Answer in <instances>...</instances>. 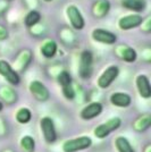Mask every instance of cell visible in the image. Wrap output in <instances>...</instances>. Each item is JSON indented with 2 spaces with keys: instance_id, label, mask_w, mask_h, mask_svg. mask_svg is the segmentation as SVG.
<instances>
[{
  "instance_id": "5",
  "label": "cell",
  "mask_w": 151,
  "mask_h": 152,
  "mask_svg": "<svg viewBox=\"0 0 151 152\" xmlns=\"http://www.w3.org/2000/svg\"><path fill=\"white\" fill-rule=\"evenodd\" d=\"M41 131L43 134V137L47 143H54L57 140V133L54 121L50 117H43L41 119Z\"/></svg>"
},
{
  "instance_id": "10",
  "label": "cell",
  "mask_w": 151,
  "mask_h": 152,
  "mask_svg": "<svg viewBox=\"0 0 151 152\" xmlns=\"http://www.w3.org/2000/svg\"><path fill=\"white\" fill-rule=\"evenodd\" d=\"M92 38L97 42H100V43H105V45H113L116 42V35L111 33V32L107 31V30H103V28H97L92 33Z\"/></svg>"
},
{
  "instance_id": "12",
  "label": "cell",
  "mask_w": 151,
  "mask_h": 152,
  "mask_svg": "<svg viewBox=\"0 0 151 152\" xmlns=\"http://www.w3.org/2000/svg\"><path fill=\"white\" fill-rule=\"evenodd\" d=\"M101 113H102V104L99 102H92L86 107L83 108V110L81 111V117L82 119L89 121V119L98 117Z\"/></svg>"
},
{
  "instance_id": "22",
  "label": "cell",
  "mask_w": 151,
  "mask_h": 152,
  "mask_svg": "<svg viewBox=\"0 0 151 152\" xmlns=\"http://www.w3.org/2000/svg\"><path fill=\"white\" fill-rule=\"evenodd\" d=\"M57 52V43L55 41H47L42 48H41V53L45 58H51L55 56Z\"/></svg>"
},
{
  "instance_id": "11",
  "label": "cell",
  "mask_w": 151,
  "mask_h": 152,
  "mask_svg": "<svg viewBox=\"0 0 151 152\" xmlns=\"http://www.w3.org/2000/svg\"><path fill=\"white\" fill-rule=\"evenodd\" d=\"M67 16L70 20L72 26L75 30H82L84 27V18L80 13L78 8H76L75 6H69L67 8Z\"/></svg>"
},
{
  "instance_id": "27",
  "label": "cell",
  "mask_w": 151,
  "mask_h": 152,
  "mask_svg": "<svg viewBox=\"0 0 151 152\" xmlns=\"http://www.w3.org/2000/svg\"><path fill=\"white\" fill-rule=\"evenodd\" d=\"M63 89V94L65 95V98L66 99H68V100H72V99H74L75 98V90L74 88L69 84V85H66V86H63L62 88Z\"/></svg>"
},
{
  "instance_id": "14",
  "label": "cell",
  "mask_w": 151,
  "mask_h": 152,
  "mask_svg": "<svg viewBox=\"0 0 151 152\" xmlns=\"http://www.w3.org/2000/svg\"><path fill=\"white\" fill-rule=\"evenodd\" d=\"M151 126V115L143 114L139 116L135 121H133V129L138 133L145 132Z\"/></svg>"
},
{
  "instance_id": "34",
  "label": "cell",
  "mask_w": 151,
  "mask_h": 152,
  "mask_svg": "<svg viewBox=\"0 0 151 152\" xmlns=\"http://www.w3.org/2000/svg\"><path fill=\"white\" fill-rule=\"evenodd\" d=\"M2 108H4V106H2V102L0 101V111H1V110H2Z\"/></svg>"
},
{
  "instance_id": "33",
  "label": "cell",
  "mask_w": 151,
  "mask_h": 152,
  "mask_svg": "<svg viewBox=\"0 0 151 152\" xmlns=\"http://www.w3.org/2000/svg\"><path fill=\"white\" fill-rule=\"evenodd\" d=\"M2 152H13V151H12L10 149H6V150H4Z\"/></svg>"
},
{
  "instance_id": "20",
  "label": "cell",
  "mask_w": 151,
  "mask_h": 152,
  "mask_svg": "<svg viewBox=\"0 0 151 152\" xmlns=\"http://www.w3.org/2000/svg\"><path fill=\"white\" fill-rule=\"evenodd\" d=\"M19 145L23 152H34L35 150V141L30 135H25L21 139Z\"/></svg>"
},
{
  "instance_id": "21",
  "label": "cell",
  "mask_w": 151,
  "mask_h": 152,
  "mask_svg": "<svg viewBox=\"0 0 151 152\" xmlns=\"http://www.w3.org/2000/svg\"><path fill=\"white\" fill-rule=\"evenodd\" d=\"M123 6L134 12H141L145 8L144 0H123Z\"/></svg>"
},
{
  "instance_id": "28",
  "label": "cell",
  "mask_w": 151,
  "mask_h": 152,
  "mask_svg": "<svg viewBox=\"0 0 151 152\" xmlns=\"http://www.w3.org/2000/svg\"><path fill=\"white\" fill-rule=\"evenodd\" d=\"M141 28H142V31H144V32H150V30H151L150 16H148L147 19H143V20H142V23H141Z\"/></svg>"
},
{
  "instance_id": "29",
  "label": "cell",
  "mask_w": 151,
  "mask_h": 152,
  "mask_svg": "<svg viewBox=\"0 0 151 152\" xmlns=\"http://www.w3.org/2000/svg\"><path fill=\"white\" fill-rule=\"evenodd\" d=\"M7 133V125L2 118H0V136H4Z\"/></svg>"
},
{
  "instance_id": "1",
  "label": "cell",
  "mask_w": 151,
  "mask_h": 152,
  "mask_svg": "<svg viewBox=\"0 0 151 152\" xmlns=\"http://www.w3.org/2000/svg\"><path fill=\"white\" fill-rule=\"evenodd\" d=\"M92 144V140L89 136H80V137H75L66 141L63 144L64 152H77L82 151L90 148Z\"/></svg>"
},
{
  "instance_id": "35",
  "label": "cell",
  "mask_w": 151,
  "mask_h": 152,
  "mask_svg": "<svg viewBox=\"0 0 151 152\" xmlns=\"http://www.w3.org/2000/svg\"><path fill=\"white\" fill-rule=\"evenodd\" d=\"M44 1H47V2H49V1H52V0H44Z\"/></svg>"
},
{
  "instance_id": "16",
  "label": "cell",
  "mask_w": 151,
  "mask_h": 152,
  "mask_svg": "<svg viewBox=\"0 0 151 152\" xmlns=\"http://www.w3.org/2000/svg\"><path fill=\"white\" fill-rule=\"evenodd\" d=\"M136 86H138L139 93L142 98H150L151 95V88L150 82L148 80V77L145 75H139L136 77Z\"/></svg>"
},
{
  "instance_id": "26",
  "label": "cell",
  "mask_w": 151,
  "mask_h": 152,
  "mask_svg": "<svg viewBox=\"0 0 151 152\" xmlns=\"http://www.w3.org/2000/svg\"><path fill=\"white\" fill-rule=\"evenodd\" d=\"M62 33L63 34H59L60 35V38L63 39V41L65 42V43H72L73 41H74V39H75V37H74V34L70 32V30H67V28H64L63 31H62Z\"/></svg>"
},
{
  "instance_id": "9",
  "label": "cell",
  "mask_w": 151,
  "mask_h": 152,
  "mask_svg": "<svg viewBox=\"0 0 151 152\" xmlns=\"http://www.w3.org/2000/svg\"><path fill=\"white\" fill-rule=\"evenodd\" d=\"M115 55L127 63H133L136 60V51L127 45H118L115 48Z\"/></svg>"
},
{
  "instance_id": "32",
  "label": "cell",
  "mask_w": 151,
  "mask_h": 152,
  "mask_svg": "<svg viewBox=\"0 0 151 152\" xmlns=\"http://www.w3.org/2000/svg\"><path fill=\"white\" fill-rule=\"evenodd\" d=\"M143 152H151V144L150 143H148V144L143 148Z\"/></svg>"
},
{
  "instance_id": "25",
  "label": "cell",
  "mask_w": 151,
  "mask_h": 152,
  "mask_svg": "<svg viewBox=\"0 0 151 152\" xmlns=\"http://www.w3.org/2000/svg\"><path fill=\"white\" fill-rule=\"evenodd\" d=\"M57 80H58V83L63 86H66V85H69L72 83V77H70V74H69L67 70H63L59 73V75L57 76Z\"/></svg>"
},
{
  "instance_id": "15",
  "label": "cell",
  "mask_w": 151,
  "mask_h": 152,
  "mask_svg": "<svg viewBox=\"0 0 151 152\" xmlns=\"http://www.w3.org/2000/svg\"><path fill=\"white\" fill-rule=\"evenodd\" d=\"M110 9V4L108 0H97L92 6V14L97 18H102L108 14Z\"/></svg>"
},
{
  "instance_id": "8",
  "label": "cell",
  "mask_w": 151,
  "mask_h": 152,
  "mask_svg": "<svg viewBox=\"0 0 151 152\" xmlns=\"http://www.w3.org/2000/svg\"><path fill=\"white\" fill-rule=\"evenodd\" d=\"M0 75L4 76L6 81H8L12 85H18V73H16L10 66V64H8L5 60H0Z\"/></svg>"
},
{
  "instance_id": "19",
  "label": "cell",
  "mask_w": 151,
  "mask_h": 152,
  "mask_svg": "<svg viewBox=\"0 0 151 152\" xmlns=\"http://www.w3.org/2000/svg\"><path fill=\"white\" fill-rule=\"evenodd\" d=\"M115 145L117 148L118 152H135L128 140L124 136H118L115 140Z\"/></svg>"
},
{
  "instance_id": "2",
  "label": "cell",
  "mask_w": 151,
  "mask_h": 152,
  "mask_svg": "<svg viewBox=\"0 0 151 152\" xmlns=\"http://www.w3.org/2000/svg\"><path fill=\"white\" fill-rule=\"evenodd\" d=\"M120 124H122V121L119 117H113V118L108 119L106 123L95 127V135L98 139H105L110 133H113L114 131H116L120 126Z\"/></svg>"
},
{
  "instance_id": "6",
  "label": "cell",
  "mask_w": 151,
  "mask_h": 152,
  "mask_svg": "<svg viewBox=\"0 0 151 152\" xmlns=\"http://www.w3.org/2000/svg\"><path fill=\"white\" fill-rule=\"evenodd\" d=\"M118 73H119V70H118L117 66H110L98 78V86L101 88V89H107V88H109L110 84L117 78Z\"/></svg>"
},
{
  "instance_id": "13",
  "label": "cell",
  "mask_w": 151,
  "mask_h": 152,
  "mask_svg": "<svg viewBox=\"0 0 151 152\" xmlns=\"http://www.w3.org/2000/svg\"><path fill=\"white\" fill-rule=\"evenodd\" d=\"M143 18L140 15H128L125 17H122L118 22V26L122 30H131L134 27L141 25Z\"/></svg>"
},
{
  "instance_id": "3",
  "label": "cell",
  "mask_w": 151,
  "mask_h": 152,
  "mask_svg": "<svg viewBox=\"0 0 151 152\" xmlns=\"http://www.w3.org/2000/svg\"><path fill=\"white\" fill-rule=\"evenodd\" d=\"M92 63L93 57L90 51H83L80 58V67L78 74L82 78H89L92 74Z\"/></svg>"
},
{
  "instance_id": "18",
  "label": "cell",
  "mask_w": 151,
  "mask_h": 152,
  "mask_svg": "<svg viewBox=\"0 0 151 152\" xmlns=\"http://www.w3.org/2000/svg\"><path fill=\"white\" fill-rule=\"evenodd\" d=\"M0 98L7 104H13L17 100V93L10 86L4 85L0 88Z\"/></svg>"
},
{
  "instance_id": "7",
  "label": "cell",
  "mask_w": 151,
  "mask_h": 152,
  "mask_svg": "<svg viewBox=\"0 0 151 152\" xmlns=\"http://www.w3.org/2000/svg\"><path fill=\"white\" fill-rule=\"evenodd\" d=\"M30 92H31L33 96L38 100V101H47L50 96L49 90L45 88L43 83H41L40 81H33L30 84Z\"/></svg>"
},
{
  "instance_id": "17",
  "label": "cell",
  "mask_w": 151,
  "mask_h": 152,
  "mask_svg": "<svg viewBox=\"0 0 151 152\" xmlns=\"http://www.w3.org/2000/svg\"><path fill=\"white\" fill-rule=\"evenodd\" d=\"M110 102L116 107L126 108L131 104L132 99L130 95L124 93V92H116L110 96Z\"/></svg>"
},
{
  "instance_id": "30",
  "label": "cell",
  "mask_w": 151,
  "mask_h": 152,
  "mask_svg": "<svg viewBox=\"0 0 151 152\" xmlns=\"http://www.w3.org/2000/svg\"><path fill=\"white\" fill-rule=\"evenodd\" d=\"M8 37V32L4 26L0 25V40H5Z\"/></svg>"
},
{
  "instance_id": "23",
  "label": "cell",
  "mask_w": 151,
  "mask_h": 152,
  "mask_svg": "<svg viewBox=\"0 0 151 152\" xmlns=\"http://www.w3.org/2000/svg\"><path fill=\"white\" fill-rule=\"evenodd\" d=\"M32 113L29 108H21L16 113V121L19 124H27L31 121Z\"/></svg>"
},
{
  "instance_id": "31",
  "label": "cell",
  "mask_w": 151,
  "mask_h": 152,
  "mask_svg": "<svg viewBox=\"0 0 151 152\" xmlns=\"http://www.w3.org/2000/svg\"><path fill=\"white\" fill-rule=\"evenodd\" d=\"M6 8H7V4H5V2H0V14L2 13Z\"/></svg>"
},
{
  "instance_id": "24",
  "label": "cell",
  "mask_w": 151,
  "mask_h": 152,
  "mask_svg": "<svg viewBox=\"0 0 151 152\" xmlns=\"http://www.w3.org/2000/svg\"><path fill=\"white\" fill-rule=\"evenodd\" d=\"M40 19H41L40 13L37 12V10H31L25 17V24L26 26L32 27V26H34L35 24H38L39 22H40Z\"/></svg>"
},
{
  "instance_id": "4",
  "label": "cell",
  "mask_w": 151,
  "mask_h": 152,
  "mask_svg": "<svg viewBox=\"0 0 151 152\" xmlns=\"http://www.w3.org/2000/svg\"><path fill=\"white\" fill-rule=\"evenodd\" d=\"M32 60V52L29 49H23L18 52V55L16 56L15 60L13 64V69L16 73H21L24 72L27 68V66L30 65Z\"/></svg>"
}]
</instances>
